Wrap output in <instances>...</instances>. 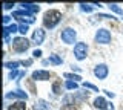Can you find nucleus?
<instances>
[{
  "mask_svg": "<svg viewBox=\"0 0 123 110\" xmlns=\"http://www.w3.org/2000/svg\"><path fill=\"white\" fill-rule=\"evenodd\" d=\"M74 57H75V60H79V61L86 60V57H88V44L83 43V41L75 43V46H74Z\"/></svg>",
  "mask_w": 123,
  "mask_h": 110,
  "instance_id": "nucleus-4",
  "label": "nucleus"
},
{
  "mask_svg": "<svg viewBox=\"0 0 123 110\" xmlns=\"http://www.w3.org/2000/svg\"><path fill=\"white\" fill-rule=\"evenodd\" d=\"M11 18H12V17H9V16H3V25L8 26V23L11 21Z\"/></svg>",
  "mask_w": 123,
  "mask_h": 110,
  "instance_id": "nucleus-28",
  "label": "nucleus"
},
{
  "mask_svg": "<svg viewBox=\"0 0 123 110\" xmlns=\"http://www.w3.org/2000/svg\"><path fill=\"white\" fill-rule=\"evenodd\" d=\"M63 110H65V109H63Z\"/></svg>",
  "mask_w": 123,
  "mask_h": 110,
  "instance_id": "nucleus-31",
  "label": "nucleus"
},
{
  "mask_svg": "<svg viewBox=\"0 0 123 110\" xmlns=\"http://www.w3.org/2000/svg\"><path fill=\"white\" fill-rule=\"evenodd\" d=\"M62 21V12L59 9H48L43 14V26L46 29H54Z\"/></svg>",
  "mask_w": 123,
  "mask_h": 110,
  "instance_id": "nucleus-1",
  "label": "nucleus"
},
{
  "mask_svg": "<svg viewBox=\"0 0 123 110\" xmlns=\"http://www.w3.org/2000/svg\"><path fill=\"white\" fill-rule=\"evenodd\" d=\"M3 32H6V34H14V32H18V25H15V23H11V25H8L3 28Z\"/></svg>",
  "mask_w": 123,
  "mask_h": 110,
  "instance_id": "nucleus-15",
  "label": "nucleus"
},
{
  "mask_svg": "<svg viewBox=\"0 0 123 110\" xmlns=\"http://www.w3.org/2000/svg\"><path fill=\"white\" fill-rule=\"evenodd\" d=\"M42 57V51L40 49H36V51L32 52V58H40Z\"/></svg>",
  "mask_w": 123,
  "mask_h": 110,
  "instance_id": "nucleus-27",
  "label": "nucleus"
},
{
  "mask_svg": "<svg viewBox=\"0 0 123 110\" xmlns=\"http://www.w3.org/2000/svg\"><path fill=\"white\" fill-rule=\"evenodd\" d=\"M65 89L75 90V89H79V84H77L75 81H69V79H66V81H65Z\"/></svg>",
  "mask_w": 123,
  "mask_h": 110,
  "instance_id": "nucleus-17",
  "label": "nucleus"
},
{
  "mask_svg": "<svg viewBox=\"0 0 123 110\" xmlns=\"http://www.w3.org/2000/svg\"><path fill=\"white\" fill-rule=\"evenodd\" d=\"M103 92H105V93L108 95V96H111V98H114V93H112V92H108V90H103Z\"/></svg>",
  "mask_w": 123,
  "mask_h": 110,
  "instance_id": "nucleus-30",
  "label": "nucleus"
},
{
  "mask_svg": "<svg viewBox=\"0 0 123 110\" xmlns=\"http://www.w3.org/2000/svg\"><path fill=\"white\" fill-rule=\"evenodd\" d=\"M31 78H32L34 81H48V79L51 78V72L43 70V69H40V70H34V72H32V75H31Z\"/></svg>",
  "mask_w": 123,
  "mask_h": 110,
  "instance_id": "nucleus-9",
  "label": "nucleus"
},
{
  "mask_svg": "<svg viewBox=\"0 0 123 110\" xmlns=\"http://www.w3.org/2000/svg\"><path fill=\"white\" fill-rule=\"evenodd\" d=\"M34 110H49V105L46 104L45 101H38L36 105H34Z\"/></svg>",
  "mask_w": 123,
  "mask_h": 110,
  "instance_id": "nucleus-20",
  "label": "nucleus"
},
{
  "mask_svg": "<svg viewBox=\"0 0 123 110\" xmlns=\"http://www.w3.org/2000/svg\"><path fill=\"white\" fill-rule=\"evenodd\" d=\"M20 6H22L23 11H26V12H29V14H36V12L40 11V6L36 5V3H20Z\"/></svg>",
  "mask_w": 123,
  "mask_h": 110,
  "instance_id": "nucleus-12",
  "label": "nucleus"
},
{
  "mask_svg": "<svg viewBox=\"0 0 123 110\" xmlns=\"http://www.w3.org/2000/svg\"><path fill=\"white\" fill-rule=\"evenodd\" d=\"M82 86L85 89H91V90H94V92H98V87H95L94 84H91V83H82Z\"/></svg>",
  "mask_w": 123,
  "mask_h": 110,
  "instance_id": "nucleus-24",
  "label": "nucleus"
},
{
  "mask_svg": "<svg viewBox=\"0 0 123 110\" xmlns=\"http://www.w3.org/2000/svg\"><path fill=\"white\" fill-rule=\"evenodd\" d=\"M111 38H112V37H111V32L105 28L98 29V31L95 32V37H94V40H95L97 44H109Z\"/></svg>",
  "mask_w": 123,
  "mask_h": 110,
  "instance_id": "nucleus-6",
  "label": "nucleus"
},
{
  "mask_svg": "<svg viewBox=\"0 0 123 110\" xmlns=\"http://www.w3.org/2000/svg\"><path fill=\"white\" fill-rule=\"evenodd\" d=\"M122 110H123V109H122Z\"/></svg>",
  "mask_w": 123,
  "mask_h": 110,
  "instance_id": "nucleus-32",
  "label": "nucleus"
},
{
  "mask_svg": "<svg viewBox=\"0 0 123 110\" xmlns=\"http://www.w3.org/2000/svg\"><path fill=\"white\" fill-rule=\"evenodd\" d=\"M52 92L55 93V95L62 93V83H60V81H55V83L52 84Z\"/></svg>",
  "mask_w": 123,
  "mask_h": 110,
  "instance_id": "nucleus-23",
  "label": "nucleus"
},
{
  "mask_svg": "<svg viewBox=\"0 0 123 110\" xmlns=\"http://www.w3.org/2000/svg\"><path fill=\"white\" fill-rule=\"evenodd\" d=\"M80 9L83 11V12H92V11H94V8L95 6H91V5H86V3H80Z\"/></svg>",
  "mask_w": 123,
  "mask_h": 110,
  "instance_id": "nucleus-21",
  "label": "nucleus"
},
{
  "mask_svg": "<svg viewBox=\"0 0 123 110\" xmlns=\"http://www.w3.org/2000/svg\"><path fill=\"white\" fill-rule=\"evenodd\" d=\"M108 8H109V11H112V12L115 14H120V16H123V9L120 8L118 5H115V3H109L108 5Z\"/></svg>",
  "mask_w": 123,
  "mask_h": 110,
  "instance_id": "nucleus-16",
  "label": "nucleus"
},
{
  "mask_svg": "<svg viewBox=\"0 0 123 110\" xmlns=\"http://www.w3.org/2000/svg\"><path fill=\"white\" fill-rule=\"evenodd\" d=\"M2 6H3V9H5V11H9V9H12L15 5H14V3H3Z\"/></svg>",
  "mask_w": 123,
  "mask_h": 110,
  "instance_id": "nucleus-26",
  "label": "nucleus"
},
{
  "mask_svg": "<svg viewBox=\"0 0 123 110\" xmlns=\"http://www.w3.org/2000/svg\"><path fill=\"white\" fill-rule=\"evenodd\" d=\"M31 46V41L26 38V37H15L12 40V49L15 52H18V54H23V52H26Z\"/></svg>",
  "mask_w": 123,
  "mask_h": 110,
  "instance_id": "nucleus-2",
  "label": "nucleus"
},
{
  "mask_svg": "<svg viewBox=\"0 0 123 110\" xmlns=\"http://www.w3.org/2000/svg\"><path fill=\"white\" fill-rule=\"evenodd\" d=\"M45 37H46V34H45V29H42V28H37L36 31L32 32V43H34V44H37V46H40V44L45 41Z\"/></svg>",
  "mask_w": 123,
  "mask_h": 110,
  "instance_id": "nucleus-10",
  "label": "nucleus"
},
{
  "mask_svg": "<svg viewBox=\"0 0 123 110\" xmlns=\"http://www.w3.org/2000/svg\"><path fill=\"white\" fill-rule=\"evenodd\" d=\"M48 61H49V64H54V66H60V64L63 63V60H62V57H60V55H57V54H51V55H49V58H48Z\"/></svg>",
  "mask_w": 123,
  "mask_h": 110,
  "instance_id": "nucleus-14",
  "label": "nucleus"
},
{
  "mask_svg": "<svg viewBox=\"0 0 123 110\" xmlns=\"http://www.w3.org/2000/svg\"><path fill=\"white\" fill-rule=\"evenodd\" d=\"M12 17L14 18H18V20H20L22 23H25V25H31V23H34V21H36L34 14H29V12H26V11H23V9L14 11V12H12Z\"/></svg>",
  "mask_w": 123,
  "mask_h": 110,
  "instance_id": "nucleus-5",
  "label": "nucleus"
},
{
  "mask_svg": "<svg viewBox=\"0 0 123 110\" xmlns=\"http://www.w3.org/2000/svg\"><path fill=\"white\" fill-rule=\"evenodd\" d=\"M92 105H94L95 109H98V110H108L111 104H109V102H108L103 96H97V98L94 100V102H92Z\"/></svg>",
  "mask_w": 123,
  "mask_h": 110,
  "instance_id": "nucleus-11",
  "label": "nucleus"
},
{
  "mask_svg": "<svg viewBox=\"0 0 123 110\" xmlns=\"http://www.w3.org/2000/svg\"><path fill=\"white\" fill-rule=\"evenodd\" d=\"M23 66H31L32 64V58H29V60H25V61H22Z\"/></svg>",
  "mask_w": 123,
  "mask_h": 110,
  "instance_id": "nucleus-29",
  "label": "nucleus"
},
{
  "mask_svg": "<svg viewBox=\"0 0 123 110\" xmlns=\"http://www.w3.org/2000/svg\"><path fill=\"white\" fill-rule=\"evenodd\" d=\"M18 75H20V72H17V70H11V72H9V77H8V78H9V79H14V78H17Z\"/></svg>",
  "mask_w": 123,
  "mask_h": 110,
  "instance_id": "nucleus-25",
  "label": "nucleus"
},
{
  "mask_svg": "<svg viewBox=\"0 0 123 110\" xmlns=\"http://www.w3.org/2000/svg\"><path fill=\"white\" fill-rule=\"evenodd\" d=\"M108 73H109V67H108L105 63H100L94 67V75H95V78H98V79H105L108 77Z\"/></svg>",
  "mask_w": 123,
  "mask_h": 110,
  "instance_id": "nucleus-8",
  "label": "nucleus"
},
{
  "mask_svg": "<svg viewBox=\"0 0 123 110\" xmlns=\"http://www.w3.org/2000/svg\"><path fill=\"white\" fill-rule=\"evenodd\" d=\"M5 98H6V100H18V101H26V100H28V93H26L25 90L17 89V90H12V92H8V93L5 95Z\"/></svg>",
  "mask_w": 123,
  "mask_h": 110,
  "instance_id": "nucleus-7",
  "label": "nucleus"
},
{
  "mask_svg": "<svg viewBox=\"0 0 123 110\" xmlns=\"http://www.w3.org/2000/svg\"><path fill=\"white\" fill-rule=\"evenodd\" d=\"M60 38L65 44H74L75 43V38H77V32L74 28H65L62 29L60 32Z\"/></svg>",
  "mask_w": 123,
  "mask_h": 110,
  "instance_id": "nucleus-3",
  "label": "nucleus"
},
{
  "mask_svg": "<svg viewBox=\"0 0 123 110\" xmlns=\"http://www.w3.org/2000/svg\"><path fill=\"white\" fill-rule=\"evenodd\" d=\"M28 31H29V26L28 25H25V23H20V25H18V32L22 34V37H25Z\"/></svg>",
  "mask_w": 123,
  "mask_h": 110,
  "instance_id": "nucleus-22",
  "label": "nucleus"
},
{
  "mask_svg": "<svg viewBox=\"0 0 123 110\" xmlns=\"http://www.w3.org/2000/svg\"><path fill=\"white\" fill-rule=\"evenodd\" d=\"M20 64H22V61H9V63H5V67L9 70H15Z\"/></svg>",
  "mask_w": 123,
  "mask_h": 110,
  "instance_id": "nucleus-19",
  "label": "nucleus"
},
{
  "mask_svg": "<svg viewBox=\"0 0 123 110\" xmlns=\"http://www.w3.org/2000/svg\"><path fill=\"white\" fill-rule=\"evenodd\" d=\"M63 77L66 79H69V81H75V83H79L80 79H82L80 75H75V73H63Z\"/></svg>",
  "mask_w": 123,
  "mask_h": 110,
  "instance_id": "nucleus-18",
  "label": "nucleus"
},
{
  "mask_svg": "<svg viewBox=\"0 0 123 110\" xmlns=\"http://www.w3.org/2000/svg\"><path fill=\"white\" fill-rule=\"evenodd\" d=\"M8 110H26V104L25 101H15L8 105Z\"/></svg>",
  "mask_w": 123,
  "mask_h": 110,
  "instance_id": "nucleus-13",
  "label": "nucleus"
}]
</instances>
